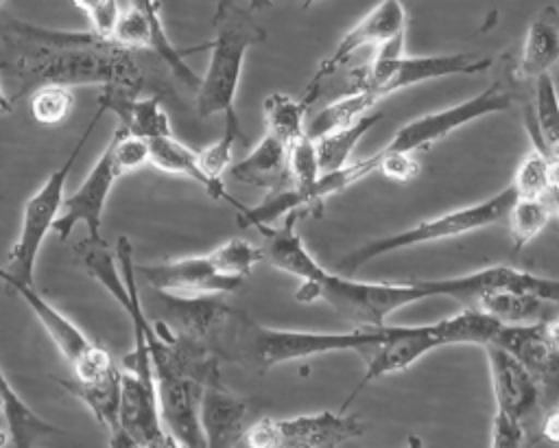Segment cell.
I'll use <instances>...</instances> for the list:
<instances>
[{"mask_svg":"<svg viewBox=\"0 0 559 448\" xmlns=\"http://www.w3.org/2000/svg\"><path fill=\"white\" fill-rule=\"evenodd\" d=\"M382 118L380 109H371L367 114H362L356 122L347 125V127H338L332 129L319 138H314V146H317V157H319V166L321 173H332L343 168L345 164L352 162V153L356 149V144L365 138V133Z\"/></svg>","mask_w":559,"mask_h":448,"instance_id":"obj_29","label":"cell"},{"mask_svg":"<svg viewBox=\"0 0 559 448\" xmlns=\"http://www.w3.org/2000/svg\"><path fill=\"white\" fill-rule=\"evenodd\" d=\"M105 114L103 107L96 109V114L90 118L87 127L83 129L81 138L74 142L70 155L63 160V164L59 168H55L46 181L39 186V190H35L28 201L24 203L22 210V223H20V234L15 238V243L9 249L7 256V271L13 273L15 278L24 280V282H33V273H35V260L37 254L41 249V243L46 240L48 232H52V223L59 216L61 203H63V188L68 181V175L79 157V153L83 151V146L87 144V140L92 138L100 116Z\"/></svg>","mask_w":559,"mask_h":448,"instance_id":"obj_8","label":"cell"},{"mask_svg":"<svg viewBox=\"0 0 559 448\" xmlns=\"http://www.w3.org/2000/svg\"><path fill=\"white\" fill-rule=\"evenodd\" d=\"M116 44L124 46V48H148L153 50V44H155V35H153V26L151 22L133 7L124 9L116 22V28H114V37H111Z\"/></svg>","mask_w":559,"mask_h":448,"instance_id":"obj_40","label":"cell"},{"mask_svg":"<svg viewBox=\"0 0 559 448\" xmlns=\"http://www.w3.org/2000/svg\"><path fill=\"white\" fill-rule=\"evenodd\" d=\"M0 280L7 286H11L28 304V308L35 313V317L39 319L48 337L55 341V345L59 347V352L63 354L70 367L83 361L96 347V343L90 341L76 323H72L61 310H57L48 299H44L37 293L33 282H24L13 273H9L7 269H0Z\"/></svg>","mask_w":559,"mask_h":448,"instance_id":"obj_18","label":"cell"},{"mask_svg":"<svg viewBox=\"0 0 559 448\" xmlns=\"http://www.w3.org/2000/svg\"><path fill=\"white\" fill-rule=\"evenodd\" d=\"M164 310V323L177 334L190 339L207 337L227 315L229 308L218 299V295H177L157 291Z\"/></svg>","mask_w":559,"mask_h":448,"instance_id":"obj_22","label":"cell"},{"mask_svg":"<svg viewBox=\"0 0 559 448\" xmlns=\"http://www.w3.org/2000/svg\"><path fill=\"white\" fill-rule=\"evenodd\" d=\"M262 114L266 133L280 138L282 142L290 144L293 140L306 135L308 105L301 101H295L282 92H271L262 103Z\"/></svg>","mask_w":559,"mask_h":448,"instance_id":"obj_33","label":"cell"},{"mask_svg":"<svg viewBox=\"0 0 559 448\" xmlns=\"http://www.w3.org/2000/svg\"><path fill=\"white\" fill-rule=\"evenodd\" d=\"M384 326V323H382ZM382 326H354L349 332H304L280 330L245 321L240 330L242 352L258 369H269L288 361L314 354L354 350L365 354L382 339Z\"/></svg>","mask_w":559,"mask_h":448,"instance_id":"obj_7","label":"cell"},{"mask_svg":"<svg viewBox=\"0 0 559 448\" xmlns=\"http://www.w3.org/2000/svg\"><path fill=\"white\" fill-rule=\"evenodd\" d=\"M122 9L118 4V0H105L94 13H90V31L98 37V39H105V42H114V28H116V22L120 17Z\"/></svg>","mask_w":559,"mask_h":448,"instance_id":"obj_42","label":"cell"},{"mask_svg":"<svg viewBox=\"0 0 559 448\" xmlns=\"http://www.w3.org/2000/svg\"><path fill=\"white\" fill-rule=\"evenodd\" d=\"M376 105L378 101L371 98L369 94L358 90H347L343 96H338L336 101H332L330 105H325L321 111L312 116V120L306 125V133L314 140L332 129L347 127L356 122L362 114L376 109Z\"/></svg>","mask_w":559,"mask_h":448,"instance_id":"obj_32","label":"cell"},{"mask_svg":"<svg viewBox=\"0 0 559 448\" xmlns=\"http://www.w3.org/2000/svg\"><path fill=\"white\" fill-rule=\"evenodd\" d=\"M120 372L118 367H111L98 378L79 382V380H63L61 385L81 398L87 409L94 413V417L100 422L103 428L109 433V446H116L120 426H118V406H120Z\"/></svg>","mask_w":559,"mask_h":448,"instance_id":"obj_27","label":"cell"},{"mask_svg":"<svg viewBox=\"0 0 559 448\" xmlns=\"http://www.w3.org/2000/svg\"><path fill=\"white\" fill-rule=\"evenodd\" d=\"M502 323L493 319L491 315L483 313L476 306H465L461 313L439 319L435 323H421V326H382V339L371 345L362 358H365V374L354 387V391L343 402L341 411L349 406V402L362 391L369 382L389 376L400 374L413 367L424 354L443 347V345H485L493 341L498 328Z\"/></svg>","mask_w":559,"mask_h":448,"instance_id":"obj_2","label":"cell"},{"mask_svg":"<svg viewBox=\"0 0 559 448\" xmlns=\"http://www.w3.org/2000/svg\"><path fill=\"white\" fill-rule=\"evenodd\" d=\"M483 350L489 365L496 411L518 420L526 428L528 441L537 439L544 411L539 389L533 376L511 352H507L498 343L489 341L483 345Z\"/></svg>","mask_w":559,"mask_h":448,"instance_id":"obj_13","label":"cell"},{"mask_svg":"<svg viewBox=\"0 0 559 448\" xmlns=\"http://www.w3.org/2000/svg\"><path fill=\"white\" fill-rule=\"evenodd\" d=\"M148 149H151V166H155L162 173L168 175H183L192 181H197L212 199H223L229 205H234L236 210H242L245 205L238 203L225 188L223 181H212L201 164H199V153L197 149L186 146L183 142H179L173 133L168 135H157L148 140Z\"/></svg>","mask_w":559,"mask_h":448,"instance_id":"obj_23","label":"cell"},{"mask_svg":"<svg viewBox=\"0 0 559 448\" xmlns=\"http://www.w3.org/2000/svg\"><path fill=\"white\" fill-rule=\"evenodd\" d=\"M227 170L238 184L273 190L288 181V144L264 131L253 151L245 160L234 162Z\"/></svg>","mask_w":559,"mask_h":448,"instance_id":"obj_24","label":"cell"},{"mask_svg":"<svg viewBox=\"0 0 559 448\" xmlns=\"http://www.w3.org/2000/svg\"><path fill=\"white\" fill-rule=\"evenodd\" d=\"M247 415V402L236 398L221 378H212L203 387L199 422L205 437V446L225 448L242 439V420Z\"/></svg>","mask_w":559,"mask_h":448,"instance_id":"obj_19","label":"cell"},{"mask_svg":"<svg viewBox=\"0 0 559 448\" xmlns=\"http://www.w3.org/2000/svg\"><path fill=\"white\" fill-rule=\"evenodd\" d=\"M539 199L548 205L550 214L559 219V162H550V181Z\"/></svg>","mask_w":559,"mask_h":448,"instance_id":"obj_44","label":"cell"},{"mask_svg":"<svg viewBox=\"0 0 559 448\" xmlns=\"http://www.w3.org/2000/svg\"><path fill=\"white\" fill-rule=\"evenodd\" d=\"M138 271L155 291L177 295H225L245 282L240 278L221 273L210 254L142 264Z\"/></svg>","mask_w":559,"mask_h":448,"instance_id":"obj_17","label":"cell"},{"mask_svg":"<svg viewBox=\"0 0 559 448\" xmlns=\"http://www.w3.org/2000/svg\"><path fill=\"white\" fill-rule=\"evenodd\" d=\"M129 7L138 9L153 26V35H155V44H153V52L157 57L164 59V63L173 70V74L177 79H181L188 87L197 90L199 83H201V76L194 74V70L186 63V52H181L170 39H168V33L164 28V22H162V13H159V0H129Z\"/></svg>","mask_w":559,"mask_h":448,"instance_id":"obj_31","label":"cell"},{"mask_svg":"<svg viewBox=\"0 0 559 448\" xmlns=\"http://www.w3.org/2000/svg\"><path fill=\"white\" fill-rule=\"evenodd\" d=\"M116 179L118 173L114 168L111 149L107 144L96 164L92 166V170L87 173V177L81 181V186L72 194L63 197L59 216L52 223V232H57V236L66 240L72 234V229L79 223H83L87 227L90 240H105L100 234L103 208Z\"/></svg>","mask_w":559,"mask_h":448,"instance_id":"obj_16","label":"cell"},{"mask_svg":"<svg viewBox=\"0 0 559 448\" xmlns=\"http://www.w3.org/2000/svg\"><path fill=\"white\" fill-rule=\"evenodd\" d=\"M548 181H550V160L542 149L533 146L515 168L511 186L518 197L539 199L548 188Z\"/></svg>","mask_w":559,"mask_h":448,"instance_id":"obj_38","label":"cell"},{"mask_svg":"<svg viewBox=\"0 0 559 448\" xmlns=\"http://www.w3.org/2000/svg\"><path fill=\"white\" fill-rule=\"evenodd\" d=\"M273 0H249V11H260V9H266Z\"/></svg>","mask_w":559,"mask_h":448,"instance_id":"obj_47","label":"cell"},{"mask_svg":"<svg viewBox=\"0 0 559 448\" xmlns=\"http://www.w3.org/2000/svg\"><path fill=\"white\" fill-rule=\"evenodd\" d=\"M2 411H4V406H2V398H0V413H2Z\"/></svg>","mask_w":559,"mask_h":448,"instance_id":"obj_49","label":"cell"},{"mask_svg":"<svg viewBox=\"0 0 559 448\" xmlns=\"http://www.w3.org/2000/svg\"><path fill=\"white\" fill-rule=\"evenodd\" d=\"M9 441H11V433L4 431V428H0V448H4Z\"/></svg>","mask_w":559,"mask_h":448,"instance_id":"obj_48","label":"cell"},{"mask_svg":"<svg viewBox=\"0 0 559 448\" xmlns=\"http://www.w3.org/2000/svg\"><path fill=\"white\" fill-rule=\"evenodd\" d=\"M103 2H105V0H72V4H74L79 11H83L85 15L94 13Z\"/></svg>","mask_w":559,"mask_h":448,"instance_id":"obj_45","label":"cell"},{"mask_svg":"<svg viewBox=\"0 0 559 448\" xmlns=\"http://www.w3.org/2000/svg\"><path fill=\"white\" fill-rule=\"evenodd\" d=\"M2 2H4V0H0V7H2Z\"/></svg>","mask_w":559,"mask_h":448,"instance_id":"obj_50","label":"cell"},{"mask_svg":"<svg viewBox=\"0 0 559 448\" xmlns=\"http://www.w3.org/2000/svg\"><path fill=\"white\" fill-rule=\"evenodd\" d=\"M493 343L511 352L533 376L542 411L559 402V315L535 323H502Z\"/></svg>","mask_w":559,"mask_h":448,"instance_id":"obj_11","label":"cell"},{"mask_svg":"<svg viewBox=\"0 0 559 448\" xmlns=\"http://www.w3.org/2000/svg\"><path fill=\"white\" fill-rule=\"evenodd\" d=\"M245 135H242V129H240V120L231 118V120H225L223 135L216 142L197 151L199 153V164L212 181H223V173L231 166L234 146Z\"/></svg>","mask_w":559,"mask_h":448,"instance_id":"obj_37","label":"cell"},{"mask_svg":"<svg viewBox=\"0 0 559 448\" xmlns=\"http://www.w3.org/2000/svg\"><path fill=\"white\" fill-rule=\"evenodd\" d=\"M362 433L358 417L325 409L288 420L262 417L242 433V444L249 448H334Z\"/></svg>","mask_w":559,"mask_h":448,"instance_id":"obj_9","label":"cell"},{"mask_svg":"<svg viewBox=\"0 0 559 448\" xmlns=\"http://www.w3.org/2000/svg\"><path fill=\"white\" fill-rule=\"evenodd\" d=\"M406 35V9L404 0H380L369 13H365L338 42L334 52L321 59L312 79L308 81L304 96L299 98L304 105H312L323 87V81L330 79L341 66H345L360 48L365 46H384L386 42Z\"/></svg>","mask_w":559,"mask_h":448,"instance_id":"obj_12","label":"cell"},{"mask_svg":"<svg viewBox=\"0 0 559 448\" xmlns=\"http://www.w3.org/2000/svg\"><path fill=\"white\" fill-rule=\"evenodd\" d=\"M253 11L236 0H221L212 17L214 39L210 42V63L197 92V114L210 118L223 114L225 120L238 118L234 101L242 74L245 55L251 46L266 39L264 28L253 20Z\"/></svg>","mask_w":559,"mask_h":448,"instance_id":"obj_3","label":"cell"},{"mask_svg":"<svg viewBox=\"0 0 559 448\" xmlns=\"http://www.w3.org/2000/svg\"><path fill=\"white\" fill-rule=\"evenodd\" d=\"M513 105V92L504 85V81L491 83L487 90L478 92L476 96L461 101L452 107L421 114L408 122H404L393 138L382 146L384 151H402V153H417L426 151L459 127L474 122L478 118L507 111Z\"/></svg>","mask_w":559,"mask_h":448,"instance_id":"obj_10","label":"cell"},{"mask_svg":"<svg viewBox=\"0 0 559 448\" xmlns=\"http://www.w3.org/2000/svg\"><path fill=\"white\" fill-rule=\"evenodd\" d=\"M120 435L114 448H166L175 446L166 433L155 382L142 380L138 374L124 369L120 372V406H118Z\"/></svg>","mask_w":559,"mask_h":448,"instance_id":"obj_15","label":"cell"},{"mask_svg":"<svg viewBox=\"0 0 559 448\" xmlns=\"http://www.w3.org/2000/svg\"><path fill=\"white\" fill-rule=\"evenodd\" d=\"M559 63V11L552 4H544L531 20L522 52L513 66V79L533 81L539 74L550 72Z\"/></svg>","mask_w":559,"mask_h":448,"instance_id":"obj_21","label":"cell"},{"mask_svg":"<svg viewBox=\"0 0 559 448\" xmlns=\"http://www.w3.org/2000/svg\"><path fill=\"white\" fill-rule=\"evenodd\" d=\"M533 146L546 155L559 144V92L550 72L533 79V109L526 116Z\"/></svg>","mask_w":559,"mask_h":448,"instance_id":"obj_28","label":"cell"},{"mask_svg":"<svg viewBox=\"0 0 559 448\" xmlns=\"http://www.w3.org/2000/svg\"><path fill=\"white\" fill-rule=\"evenodd\" d=\"M301 212H290L284 216L280 227L273 225H255L264 238V258H269L275 269L286 271L301 282H310L321 275L323 267L312 258V254L306 249L301 234L297 232V221Z\"/></svg>","mask_w":559,"mask_h":448,"instance_id":"obj_20","label":"cell"},{"mask_svg":"<svg viewBox=\"0 0 559 448\" xmlns=\"http://www.w3.org/2000/svg\"><path fill=\"white\" fill-rule=\"evenodd\" d=\"M72 107H74L72 87L57 85V83L39 85L31 98V114L35 122L44 127L61 125L70 116Z\"/></svg>","mask_w":559,"mask_h":448,"instance_id":"obj_35","label":"cell"},{"mask_svg":"<svg viewBox=\"0 0 559 448\" xmlns=\"http://www.w3.org/2000/svg\"><path fill=\"white\" fill-rule=\"evenodd\" d=\"M109 149H111V160H114V168H116L118 177L140 170L146 164H151L148 140L127 133L122 127H118L116 133L111 135Z\"/></svg>","mask_w":559,"mask_h":448,"instance_id":"obj_39","label":"cell"},{"mask_svg":"<svg viewBox=\"0 0 559 448\" xmlns=\"http://www.w3.org/2000/svg\"><path fill=\"white\" fill-rule=\"evenodd\" d=\"M205 382L207 380H203L201 376L181 369H166L155 374L159 417L175 446H205V437L199 422V406Z\"/></svg>","mask_w":559,"mask_h":448,"instance_id":"obj_14","label":"cell"},{"mask_svg":"<svg viewBox=\"0 0 559 448\" xmlns=\"http://www.w3.org/2000/svg\"><path fill=\"white\" fill-rule=\"evenodd\" d=\"M552 214L548 205L542 199H526V197H515L513 205L509 208L507 214V225L511 232V243L513 251H522L548 223Z\"/></svg>","mask_w":559,"mask_h":448,"instance_id":"obj_34","label":"cell"},{"mask_svg":"<svg viewBox=\"0 0 559 448\" xmlns=\"http://www.w3.org/2000/svg\"><path fill=\"white\" fill-rule=\"evenodd\" d=\"M515 197L518 194H515L513 186L509 184L498 194H493L485 201L443 212V214L421 221L408 229L369 240V243L356 247L354 251H349L347 256H343L336 262V273L354 275L367 262H371L380 256H386V254H393L400 249H408V247H417V245H426V243L456 238V236H463V234H469V232L496 225V223H504Z\"/></svg>","mask_w":559,"mask_h":448,"instance_id":"obj_5","label":"cell"},{"mask_svg":"<svg viewBox=\"0 0 559 448\" xmlns=\"http://www.w3.org/2000/svg\"><path fill=\"white\" fill-rule=\"evenodd\" d=\"M469 306L480 308L483 313L491 315L500 323L515 326V323H535V321H546L555 315H559V302L533 295V293H522V291H480Z\"/></svg>","mask_w":559,"mask_h":448,"instance_id":"obj_26","label":"cell"},{"mask_svg":"<svg viewBox=\"0 0 559 448\" xmlns=\"http://www.w3.org/2000/svg\"><path fill=\"white\" fill-rule=\"evenodd\" d=\"M524 441H528L526 428L518 420L509 417L507 413L496 411L493 422H491V441H489V446H493V448H515V446H522Z\"/></svg>","mask_w":559,"mask_h":448,"instance_id":"obj_41","label":"cell"},{"mask_svg":"<svg viewBox=\"0 0 559 448\" xmlns=\"http://www.w3.org/2000/svg\"><path fill=\"white\" fill-rule=\"evenodd\" d=\"M221 273L247 280L251 269L264 260V251L245 238H229L210 251Z\"/></svg>","mask_w":559,"mask_h":448,"instance_id":"obj_36","label":"cell"},{"mask_svg":"<svg viewBox=\"0 0 559 448\" xmlns=\"http://www.w3.org/2000/svg\"><path fill=\"white\" fill-rule=\"evenodd\" d=\"M0 398H2V406H4V417H7V428L11 433V441L13 446L20 448H28L33 446L41 435H50L57 433L59 428L48 424L44 417H39L17 393V389H13V385L9 382L2 365H0Z\"/></svg>","mask_w":559,"mask_h":448,"instance_id":"obj_30","label":"cell"},{"mask_svg":"<svg viewBox=\"0 0 559 448\" xmlns=\"http://www.w3.org/2000/svg\"><path fill=\"white\" fill-rule=\"evenodd\" d=\"M4 70V63L0 61V72ZM13 111V103H11V98L4 94V90L0 87V114H11Z\"/></svg>","mask_w":559,"mask_h":448,"instance_id":"obj_46","label":"cell"},{"mask_svg":"<svg viewBox=\"0 0 559 448\" xmlns=\"http://www.w3.org/2000/svg\"><path fill=\"white\" fill-rule=\"evenodd\" d=\"M426 297H439L432 280L413 282H360L354 275H343L323 269L319 278L301 282L295 291V299L301 304L328 302L354 326H382L386 319L415 302Z\"/></svg>","mask_w":559,"mask_h":448,"instance_id":"obj_4","label":"cell"},{"mask_svg":"<svg viewBox=\"0 0 559 448\" xmlns=\"http://www.w3.org/2000/svg\"><path fill=\"white\" fill-rule=\"evenodd\" d=\"M404 35L386 42L378 48L376 57L352 70L349 87L369 94L380 101L389 94H395L404 87L419 85L426 81H435L452 74H478L493 66V57H476V55H402Z\"/></svg>","mask_w":559,"mask_h":448,"instance_id":"obj_6","label":"cell"},{"mask_svg":"<svg viewBox=\"0 0 559 448\" xmlns=\"http://www.w3.org/2000/svg\"><path fill=\"white\" fill-rule=\"evenodd\" d=\"M98 107L116 114L120 120V127L127 133L140 135L144 140L173 133L168 114L164 111L159 96L138 98V94L105 90V94L98 96Z\"/></svg>","mask_w":559,"mask_h":448,"instance_id":"obj_25","label":"cell"},{"mask_svg":"<svg viewBox=\"0 0 559 448\" xmlns=\"http://www.w3.org/2000/svg\"><path fill=\"white\" fill-rule=\"evenodd\" d=\"M13 31L35 46L13 59L22 90L33 85H100L103 90L138 94L144 83L140 63L131 48L98 39L90 33H50L15 24Z\"/></svg>","mask_w":559,"mask_h":448,"instance_id":"obj_1","label":"cell"},{"mask_svg":"<svg viewBox=\"0 0 559 448\" xmlns=\"http://www.w3.org/2000/svg\"><path fill=\"white\" fill-rule=\"evenodd\" d=\"M539 437L552 444H559V402L544 411L539 422Z\"/></svg>","mask_w":559,"mask_h":448,"instance_id":"obj_43","label":"cell"}]
</instances>
